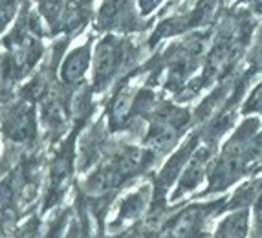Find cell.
Instances as JSON below:
<instances>
[{"label":"cell","instance_id":"obj_6","mask_svg":"<svg viewBox=\"0 0 262 238\" xmlns=\"http://www.w3.org/2000/svg\"><path fill=\"white\" fill-rule=\"evenodd\" d=\"M244 112L248 114H262V82L251 92L248 103L244 106Z\"/></svg>","mask_w":262,"mask_h":238},{"label":"cell","instance_id":"obj_8","mask_svg":"<svg viewBox=\"0 0 262 238\" xmlns=\"http://www.w3.org/2000/svg\"><path fill=\"white\" fill-rule=\"evenodd\" d=\"M253 59L258 62V64H262V33H260V37H258V42H257V46H255Z\"/></svg>","mask_w":262,"mask_h":238},{"label":"cell","instance_id":"obj_4","mask_svg":"<svg viewBox=\"0 0 262 238\" xmlns=\"http://www.w3.org/2000/svg\"><path fill=\"white\" fill-rule=\"evenodd\" d=\"M206 165H207V152L198 150L196 154L189 160L187 169H185L184 176H182V182H180V187H178V194L176 196L184 194L185 190H192L202 182L204 172H206Z\"/></svg>","mask_w":262,"mask_h":238},{"label":"cell","instance_id":"obj_5","mask_svg":"<svg viewBox=\"0 0 262 238\" xmlns=\"http://www.w3.org/2000/svg\"><path fill=\"white\" fill-rule=\"evenodd\" d=\"M249 231V212L248 209H238V211L227 214L219 225L214 234L216 236H246Z\"/></svg>","mask_w":262,"mask_h":238},{"label":"cell","instance_id":"obj_1","mask_svg":"<svg viewBox=\"0 0 262 238\" xmlns=\"http://www.w3.org/2000/svg\"><path fill=\"white\" fill-rule=\"evenodd\" d=\"M119 61H121V48L118 40L108 37L97 44L94 55V77L97 84H103L112 77V74L118 70Z\"/></svg>","mask_w":262,"mask_h":238},{"label":"cell","instance_id":"obj_2","mask_svg":"<svg viewBox=\"0 0 262 238\" xmlns=\"http://www.w3.org/2000/svg\"><path fill=\"white\" fill-rule=\"evenodd\" d=\"M207 218V207H191L184 211L180 217H176L174 222L169 224V234L174 236H192L200 234L202 225Z\"/></svg>","mask_w":262,"mask_h":238},{"label":"cell","instance_id":"obj_3","mask_svg":"<svg viewBox=\"0 0 262 238\" xmlns=\"http://www.w3.org/2000/svg\"><path fill=\"white\" fill-rule=\"evenodd\" d=\"M90 64V50L88 46L75 48L70 55L66 57L61 66V75L66 82H77L84 77Z\"/></svg>","mask_w":262,"mask_h":238},{"label":"cell","instance_id":"obj_7","mask_svg":"<svg viewBox=\"0 0 262 238\" xmlns=\"http://www.w3.org/2000/svg\"><path fill=\"white\" fill-rule=\"evenodd\" d=\"M163 0H140V8H141V13L143 15H149L152 13L154 9L158 8V6L162 4Z\"/></svg>","mask_w":262,"mask_h":238}]
</instances>
